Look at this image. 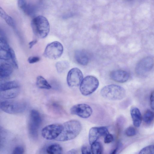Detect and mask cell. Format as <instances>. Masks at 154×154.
<instances>
[{"label": "cell", "instance_id": "obj_1", "mask_svg": "<svg viewBox=\"0 0 154 154\" xmlns=\"http://www.w3.org/2000/svg\"><path fill=\"white\" fill-rule=\"evenodd\" d=\"M62 126L61 133L55 139L57 141L63 142L74 139L79 134L82 128L80 122L75 120L66 122Z\"/></svg>", "mask_w": 154, "mask_h": 154}, {"label": "cell", "instance_id": "obj_2", "mask_svg": "<svg viewBox=\"0 0 154 154\" xmlns=\"http://www.w3.org/2000/svg\"><path fill=\"white\" fill-rule=\"evenodd\" d=\"M34 34L40 38H44L48 35L50 29L49 23L45 17L39 15L34 17L31 22Z\"/></svg>", "mask_w": 154, "mask_h": 154}, {"label": "cell", "instance_id": "obj_3", "mask_svg": "<svg viewBox=\"0 0 154 154\" xmlns=\"http://www.w3.org/2000/svg\"><path fill=\"white\" fill-rule=\"evenodd\" d=\"M100 94L103 98L110 100H120L126 95V91L122 87L115 85H110L103 87Z\"/></svg>", "mask_w": 154, "mask_h": 154}, {"label": "cell", "instance_id": "obj_4", "mask_svg": "<svg viewBox=\"0 0 154 154\" xmlns=\"http://www.w3.org/2000/svg\"><path fill=\"white\" fill-rule=\"evenodd\" d=\"M0 108L4 112L16 114L22 112L25 109L26 104L23 102L14 100H6L0 103Z\"/></svg>", "mask_w": 154, "mask_h": 154}, {"label": "cell", "instance_id": "obj_5", "mask_svg": "<svg viewBox=\"0 0 154 154\" xmlns=\"http://www.w3.org/2000/svg\"><path fill=\"white\" fill-rule=\"evenodd\" d=\"M99 85L98 80L96 77L93 76L88 75L85 77L81 82L80 91L82 94L87 96L94 92Z\"/></svg>", "mask_w": 154, "mask_h": 154}, {"label": "cell", "instance_id": "obj_6", "mask_svg": "<svg viewBox=\"0 0 154 154\" xmlns=\"http://www.w3.org/2000/svg\"><path fill=\"white\" fill-rule=\"evenodd\" d=\"M42 122L39 112L35 109H32L30 114L28 129L29 134L32 137L36 138L38 137V130Z\"/></svg>", "mask_w": 154, "mask_h": 154}, {"label": "cell", "instance_id": "obj_7", "mask_svg": "<svg viewBox=\"0 0 154 154\" xmlns=\"http://www.w3.org/2000/svg\"><path fill=\"white\" fill-rule=\"evenodd\" d=\"M154 67L153 57L147 56L143 58L137 63L135 68V72L139 76H146L151 72Z\"/></svg>", "mask_w": 154, "mask_h": 154}, {"label": "cell", "instance_id": "obj_8", "mask_svg": "<svg viewBox=\"0 0 154 154\" xmlns=\"http://www.w3.org/2000/svg\"><path fill=\"white\" fill-rule=\"evenodd\" d=\"M62 44L58 41H54L48 44L45 49L44 56L51 59L58 58L62 55L63 52Z\"/></svg>", "mask_w": 154, "mask_h": 154}, {"label": "cell", "instance_id": "obj_9", "mask_svg": "<svg viewBox=\"0 0 154 154\" xmlns=\"http://www.w3.org/2000/svg\"><path fill=\"white\" fill-rule=\"evenodd\" d=\"M62 125L57 124L48 125L42 130V134L45 139L49 140L55 139L61 133Z\"/></svg>", "mask_w": 154, "mask_h": 154}, {"label": "cell", "instance_id": "obj_10", "mask_svg": "<svg viewBox=\"0 0 154 154\" xmlns=\"http://www.w3.org/2000/svg\"><path fill=\"white\" fill-rule=\"evenodd\" d=\"M83 78V75L81 70L77 68H74L68 72L67 82L70 87H75L79 85Z\"/></svg>", "mask_w": 154, "mask_h": 154}, {"label": "cell", "instance_id": "obj_11", "mask_svg": "<svg viewBox=\"0 0 154 154\" xmlns=\"http://www.w3.org/2000/svg\"><path fill=\"white\" fill-rule=\"evenodd\" d=\"M92 109L89 105L85 103L79 104L73 106L70 109L71 114L86 119L91 116Z\"/></svg>", "mask_w": 154, "mask_h": 154}, {"label": "cell", "instance_id": "obj_12", "mask_svg": "<svg viewBox=\"0 0 154 154\" xmlns=\"http://www.w3.org/2000/svg\"><path fill=\"white\" fill-rule=\"evenodd\" d=\"M109 133L107 127L105 126L93 127L90 130L88 134V140L91 145L101 137L104 136Z\"/></svg>", "mask_w": 154, "mask_h": 154}, {"label": "cell", "instance_id": "obj_13", "mask_svg": "<svg viewBox=\"0 0 154 154\" xmlns=\"http://www.w3.org/2000/svg\"><path fill=\"white\" fill-rule=\"evenodd\" d=\"M110 77L113 80L119 83H124L129 79L130 75L126 71L122 70L113 71L110 74Z\"/></svg>", "mask_w": 154, "mask_h": 154}, {"label": "cell", "instance_id": "obj_14", "mask_svg": "<svg viewBox=\"0 0 154 154\" xmlns=\"http://www.w3.org/2000/svg\"><path fill=\"white\" fill-rule=\"evenodd\" d=\"M91 55L90 54L85 50L76 51L75 53L74 58L76 61L79 64L85 66L89 63Z\"/></svg>", "mask_w": 154, "mask_h": 154}, {"label": "cell", "instance_id": "obj_15", "mask_svg": "<svg viewBox=\"0 0 154 154\" xmlns=\"http://www.w3.org/2000/svg\"><path fill=\"white\" fill-rule=\"evenodd\" d=\"M130 114L134 125L136 127H139L142 119L140 110L137 107H133L131 109Z\"/></svg>", "mask_w": 154, "mask_h": 154}, {"label": "cell", "instance_id": "obj_16", "mask_svg": "<svg viewBox=\"0 0 154 154\" xmlns=\"http://www.w3.org/2000/svg\"><path fill=\"white\" fill-rule=\"evenodd\" d=\"M12 65L6 62L1 63L0 66V76L1 78H5L9 76L13 71Z\"/></svg>", "mask_w": 154, "mask_h": 154}, {"label": "cell", "instance_id": "obj_17", "mask_svg": "<svg viewBox=\"0 0 154 154\" xmlns=\"http://www.w3.org/2000/svg\"><path fill=\"white\" fill-rule=\"evenodd\" d=\"M19 88L0 91V98L3 99H12L16 97L19 94Z\"/></svg>", "mask_w": 154, "mask_h": 154}, {"label": "cell", "instance_id": "obj_18", "mask_svg": "<svg viewBox=\"0 0 154 154\" xmlns=\"http://www.w3.org/2000/svg\"><path fill=\"white\" fill-rule=\"evenodd\" d=\"M45 151L47 153L49 154H60L63 152L62 147L57 143L49 144L46 147Z\"/></svg>", "mask_w": 154, "mask_h": 154}, {"label": "cell", "instance_id": "obj_19", "mask_svg": "<svg viewBox=\"0 0 154 154\" xmlns=\"http://www.w3.org/2000/svg\"><path fill=\"white\" fill-rule=\"evenodd\" d=\"M19 88V84L16 81H11L5 82L1 83L0 91Z\"/></svg>", "mask_w": 154, "mask_h": 154}, {"label": "cell", "instance_id": "obj_20", "mask_svg": "<svg viewBox=\"0 0 154 154\" xmlns=\"http://www.w3.org/2000/svg\"><path fill=\"white\" fill-rule=\"evenodd\" d=\"M36 84L38 87L41 89H49L51 88L47 80L41 75L37 77Z\"/></svg>", "mask_w": 154, "mask_h": 154}, {"label": "cell", "instance_id": "obj_21", "mask_svg": "<svg viewBox=\"0 0 154 154\" xmlns=\"http://www.w3.org/2000/svg\"><path fill=\"white\" fill-rule=\"evenodd\" d=\"M0 15L8 25L12 27H14L15 23L13 19L8 15L1 7L0 8Z\"/></svg>", "mask_w": 154, "mask_h": 154}, {"label": "cell", "instance_id": "obj_22", "mask_svg": "<svg viewBox=\"0 0 154 154\" xmlns=\"http://www.w3.org/2000/svg\"><path fill=\"white\" fill-rule=\"evenodd\" d=\"M91 153L94 154H101L103 151L102 146L99 142L96 141L91 144Z\"/></svg>", "mask_w": 154, "mask_h": 154}, {"label": "cell", "instance_id": "obj_23", "mask_svg": "<svg viewBox=\"0 0 154 154\" xmlns=\"http://www.w3.org/2000/svg\"><path fill=\"white\" fill-rule=\"evenodd\" d=\"M69 66V63L66 61H59L56 64L57 70L59 73H62L65 71Z\"/></svg>", "mask_w": 154, "mask_h": 154}, {"label": "cell", "instance_id": "obj_24", "mask_svg": "<svg viewBox=\"0 0 154 154\" xmlns=\"http://www.w3.org/2000/svg\"><path fill=\"white\" fill-rule=\"evenodd\" d=\"M143 119L147 124H149L154 120V112L150 110H147L144 114Z\"/></svg>", "mask_w": 154, "mask_h": 154}, {"label": "cell", "instance_id": "obj_25", "mask_svg": "<svg viewBox=\"0 0 154 154\" xmlns=\"http://www.w3.org/2000/svg\"><path fill=\"white\" fill-rule=\"evenodd\" d=\"M10 60H11V64L14 68H18V64L16 55L14 50L11 48L9 49Z\"/></svg>", "mask_w": 154, "mask_h": 154}, {"label": "cell", "instance_id": "obj_26", "mask_svg": "<svg viewBox=\"0 0 154 154\" xmlns=\"http://www.w3.org/2000/svg\"><path fill=\"white\" fill-rule=\"evenodd\" d=\"M139 154H154V145H150L144 147L140 151Z\"/></svg>", "mask_w": 154, "mask_h": 154}, {"label": "cell", "instance_id": "obj_27", "mask_svg": "<svg viewBox=\"0 0 154 154\" xmlns=\"http://www.w3.org/2000/svg\"><path fill=\"white\" fill-rule=\"evenodd\" d=\"M125 134L127 136L132 137L136 135L137 131L134 127L130 126L126 129Z\"/></svg>", "mask_w": 154, "mask_h": 154}, {"label": "cell", "instance_id": "obj_28", "mask_svg": "<svg viewBox=\"0 0 154 154\" xmlns=\"http://www.w3.org/2000/svg\"><path fill=\"white\" fill-rule=\"evenodd\" d=\"M23 147L21 146H18L14 149L12 153L14 154H22L24 152Z\"/></svg>", "mask_w": 154, "mask_h": 154}, {"label": "cell", "instance_id": "obj_29", "mask_svg": "<svg viewBox=\"0 0 154 154\" xmlns=\"http://www.w3.org/2000/svg\"><path fill=\"white\" fill-rule=\"evenodd\" d=\"M114 140L113 136L112 134L108 133L104 136V142L106 143H110L113 141Z\"/></svg>", "mask_w": 154, "mask_h": 154}, {"label": "cell", "instance_id": "obj_30", "mask_svg": "<svg viewBox=\"0 0 154 154\" xmlns=\"http://www.w3.org/2000/svg\"><path fill=\"white\" fill-rule=\"evenodd\" d=\"M81 152L83 154L92 153L91 147L90 148L89 146L86 145L82 146L81 148Z\"/></svg>", "mask_w": 154, "mask_h": 154}, {"label": "cell", "instance_id": "obj_31", "mask_svg": "<svg viewBox=\"0 0 154 154\" xmlns=\"http://www.w3.org/2000/svg\"><path fill=\"white\" fill-rule=\"evenodd\" d=\"M40 60L39 57L37 56H32L29 57L28 61L31 64L34 63L38 62Z\"/></svg>", "mask_w": 154, "mask_h": 154}, {"label": "cell", "instance_id": "obj_32", "mask_svg": "<svg viewBox=\"0 0 154 154\" xmlns=\"http://www.w3.org/2000/svg\"><path fill=\"white\" fill-rule=\"evenodd\" d=\"M150 101V107L153 110H154V90L151 94Z\"/></svg>", "mask_w": 154, "mask_h": 154}, {"label": "cell", "instance_id": "obj_33", "mask_svg": "<svg viewBox=\"0 0 154 154\" xmlns=\"http://www.w3.org/2000/svg\"><path fill=\"white\" fill-rule=\"evenodd\" d=\"M37 42V41L36 40H34L31 41L29 44V48H32L33 46Z\"/></svg>", "mask_w": 154, "mask_h": 154}, {"label": "cell", "instance_id": "obj_34", "mask_svg": "<svg viewBox=\"0 0 154 154\" xmlns=\"http://www.w3.org/2000/svg\"><path fill=\"white\" fill-rule=\"evenodd\" d=\"M76 152V150L72 149L68 151L67 153L69 154H75L77 153Z\"/></svg>", "mask_w": 154, "mask_h": 154}, {"label": "cell", "instance_id": "obj_35", "mask_svg": "<svg viewBox=\"0 0 154 154\" xmlns=\"http://www.w3.org/2000/svg\"></svg>", "mask_w": 154, "mask_h": 154}]
</instances>
